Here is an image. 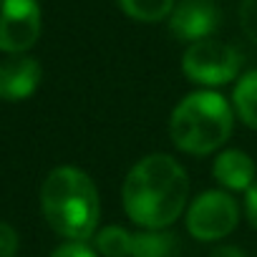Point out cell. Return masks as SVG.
Segmentation results:
<instances>
[{"instance_id":"cell-1","label":"cell","mask_w":257,"mask_h":257,"mask_svg":"<svg viewBox=\"0 0 257 257\" xmlns=\"http://www.w3.org/2000/svg\"><path fill=\"white\" fill-rule=\"evenodd\" d=\"M121 194L126 214L137 224L162 229L179 219L189 194V179L172 157L149 154L126 174Z\"/></svg>"},{"instance_id":"cell-2","label":"cell","mask_w":257,"mask_h":257,"mask_svg":"<svg viewBox=\"0 0 257 257\" xmlns=\"http://www.w3.org/2000/svg\"><path fill=\"white\" fill-rule=\"evenodd\" d=\"M41 207L48 224L71 242H83L98 224V192L91 177L76 167L53 169L41 187Z\"/></svg>"},{"instance_id":"cell-3","label":"cell","mask_w":257,"mask_h":257,"mask_svg":"<svg viewBox=\"0 0 257 257\" xmlns=\"http://www.w3.org/2000/svg\"><path fill=\"white\" fill-rule=\"evenodd\" d=\"M232 121V108L219 93H189L172 111V142L187 154H212L229 139Z\"/></svg>"},{"instance_id":"cell-4","label":"cell","mask_w":257,"mask_h":257,"mask_svg":"<svg viewBox=\"0 0 257 257\" xmlns=\"http://www.w3.org/2000/svg\"><path fill=\"white\" fill-rule=\"evenodd\" d=\"M182 68L189 81L202 86H222L229 83L242 68V53H237L229 43L204 38L192 43L184 51Z\"/></svg>"},{"instance_id":"cell-5","label":"cell","mask_w":257,"mask_h":257,"mask_svg":"<svg viewBox=\"0 0 257 257\" xmlns=\"http://www.w3.org/2000/svg\"><path fill=\"white\" fill-rule=\"evenodd\" d=\"M237 202L219 189L199 194L187 212V229L202 242L222 239L237 227Z\"/></svg>"},{"instance_id":"cell-6","label":"cell","mask_w":257,"mask_h":257,"mask_svg":"<svg viewBox=\"0 0 257 257\" xmlns=\"http://www.w3.org/2000/svg\"><path fill=\"white\" fill-rule=\"evenodd\" d=\"M41 36V8L36 0H0V51L23 53Z\"/></svg>"},{"instance_id":"cell-7","label":"cell","mask_w":257,"mask_h":257,"mask_svg":"<svg viewBox=\"0 0 257 257\" xmlns=\"http://www.w3.org/2000/svg\"><path fill=\"white\" fill-rule=\"evenodd\" d=\"M219 23V13L214 8L212 0H179V6H174L169 28L179 41H204L214 33Z\"/></svg>"},{"instance_id":"cell-8","label":"cell","mask_w":257,"mask_h":257,"mask_svg":"<svg viewBox=\"0 0 257 257\" xmlns=\"http://www.w3.org/2000/svg\"><path fill=\"white\" fill-rule=\"evenodd\" d=\"M41 83V66L36 58L16 53L0 61V98L3 101H23Z\"/></svg>"},{"instance_id":"cell-9","label":"cell","mask_w":257,"mask_h":257,"mask_svg":"<svg viewBox=\"0 0 257 257\" xmlns=\"http://www.w3.org/2000/svg\"><path fill=\"white\" fill-rule=\"evenodd\" d=\"M214 179L227 187V189H249L254 184V164L252 159L239 152V149H229V152H222L217 159H214Z\"/></svg>"},{"instance_id":"cell-10","label":"cell","mask_w":257,"mask_h":257,"mask_svg":"<svg viewBox=\"0 0 257 257\" xmlns=\"http://www.w3.org/2000/svg\"><path fill=\"white\" fill-rule=\"evenodd\" d=\"M177 254H179V242L172 232L149 229L134 234L132 257H177Z\"/></svg>"},{"instance_id":"cell-11","label":"cell","mask_w":257,"mask_h":257,"mask_svg":"<svg viewBox=\"0 0 257 257\" xmlns=\"http://www.w3.org/2000/svg\"><path fill=\"white\" fill-rule=\"evenodd\" d=\"M234 111L249 128H257V71L244 73L234 86Z\"/></svg>"},{"instance_id":"cell-12","label":"cell","mask_w":257,"mask_h":257,"mask_svg":"<svg viewBox=\"0 0 257 257\" xmlns=\"http://www.w3.org/2000/svg\"><path fill=\"white\" fill-rule=\"evenodd\" d=\"M123 13L142 23H157L174 11V0H118Z\"/></svg>"},{"instance_id":"cell-13","label":"cell","mask_w":257,"mask_h":257,"mask_svg":"<svg viewBox=\"0 0 257 257\" xmlns=\"http://www.w3.org/2000/svg\"><path fill=\"white\" fill-rule=\"evenodd\" d=\"M134 234H128L123 227H103L96 234V247L103 257H132Z\"/></svg>"},{"instance_id":"cell-14","label":"cell","mask_w":257,"mask_h":257,"mask_svg":"<svg viewBox=\"0 0 257 257\" xmlns=\"http://www.w3.org/2000/svg\"><path fill=\"white\" fill-rule=\"evenodd\" d=\"M239 23L252 43H257V0H242L239 8Z\"/></svg>"},{"instance_id":"cell-15","label":"cell","mask_w":257,"mask_h":257,"mask_svg":"<svg viewBox=\"0 0 257 257\" xmlns=\"http://www.w3.org/2000/svg\"><path fill=\"white\" fill-rule=\"evenodd\" d=\"M18 252V234L11 224L0 222V257H16Z\"/></svg>"},{"instance_id":"cell-16","label":"cell","mask_w":257,"mask_h":257,"mask_svg":"<svg viewBox=\"0 0 257 257\" xmlns=\"http://www.w3.org/2000/svg\"><path fill=\"white\" fill-rule=\"evenodd\" d=\"M51 257H96V252L83 242H66L51 252Z\"/></svg>"},{"instance_id":"cell-17","label":"cell","mask_w":257,"mask_h":257,"mask_svg":"<svg viewBox=\"0 0 257 257\" xmlns=\"http://www.w3.org/2000/svg\"><path fill=\"white\" fill-rule=\"evenodd\" d=\"M244 209H247V219H249V224L257 229V182L247 189V202H244Z\"/></svg>"},{"instance_id":"cell-18","label":"cell","mask_w":257,"mask_h":257,"mask_svg":"<svg viewBox=\"0 0 257 257\" xmlns=\"http://www.w3.org/2000/svg\"><path fill=\"white\" fill-rule=\"evenodd\" d=\"M212 257H244V252H242V249H237V247L224 244V247H217V249L212 252Z\"/></svg>"}]
</instances>
